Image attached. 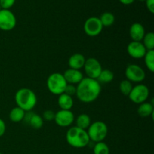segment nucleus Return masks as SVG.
<instances>
[{
  "label": "nucleus",
  "instance_id": "nucleus-23",
  "mask_svg": "<svg viewBox=\"0 0 154 154\" xmlns=\"http://www.w3.org/2000/svg\"><path fill=\"white\" fill-rule=\"evenodd\" d=\"M99 20H100L103 27H108L114 24V21H115V17H114V15L111 12H105L101 15Z\"/></svg>",
  "mask_w": 154,
  "mask_h": 154
},
{
  "label": "nucleus",
  "instance_id": "nucleus-13",
  "mask_svg": "<svg viewBox=\"0 0 154 154\" xmlns=\"http://www.w3.org/2000/svg\"><path fill=\"white\" fill-rule=\"evenodd\" d=\"M23 121L35 129H41L44 125V120L42 117L32 111L26 112Z\"/></svg>",
  "mask_w": 154,
  "mask_h": 154
},
{
  "label": "nucleus",
  "instance_id": "nucleus-12",
  "mask_svg": "<svg viewBox=\"0 0 154 154\" xmlns=\"http://www.w3.org/2000/svg\"><path fill=\"white\" fill-rule=\"evenodd\" d=\"M127 53L134 59L144 58L147 50L141 42H131L127 46Z\"/></svg>",
  "mask_w": 154,
  "mask_h": 154
},
{
  "label": "nucleus",
  "instance_id": "nucleus-27",
  "mask_svg": "<svg viewBox=\"0 0 154 154\" xmlns=\"http://www.w3.org/2000/svg\"><path fill=\"white\" fill-rule=\"evenodd\" d=\"M42 119L43 120H45V121H52V120H54V117H55V112H54L51 110H47V111H44L43 116H42Z\"/></svg>",
  "mask_w": 154,
  "mask_h": 154
},
{
  "label": "nucleus",
  "instance_id": "nucleus-16",
  "mask_svg": "<svg viewBox=\"0 0 154 154\" xmlns=\"http://www.w3.org/2000/svg\"><path fill=\"white\" fill-rule=\"evenodd\" d=\"M85 61L86 58L84 57V56L81 54H79V53H77V54H72L69 57L68 64H69V69L80 70L81 69L84 68Z\"/></svg>",
  "mask_w": 154,
  "mask_h": 154
},
{
  "label": "nucleus",
  "instance_id": "nucleus-19",
  "mask_svg": "<svg viewBox=\"0 0 154 154\" xmlns=\"http://www.w3.org/2000/svg\"><path fill=\"white\" fill-rule=\"evenodd\" d=\"M26 111L17 106L11 110L10 113H9V118H10L11 121L14 122V123H19V122L23 120Z\"/></svg>",
  "mask_w": 154,
  "mask_h": 154
},
{
  "label": "nucleus",
  "instance_id": "nucleus-21",
  "mask_svg": "<svg viewBox=\"0 0 154 154\" xmlns=\"http://www.w3.org/2000/svg\"><path fill=\"white\" fill-rule=\"evenodd\" d=\"M114 73L109 69H102L97 80L101 84H108L114 80Z\"/></svg>",
  "mask_w": 154,
  "mask_h": 154
},
{
  "label": "nucleus",
  "instance_id": "nucleus-24",
  "mask_svg": "<svg viewBox=\"0 0 154 154\" xmlns=\"http://www.w3.org/2000/svg\"><path fill=\"white\" fill-rule=\"evenodd\" d=\"M144 63L146 67L150 72H154V50L153 51H147L144 57Z\"/></svg>",
  "mask_w": 154,
  "mask_h": 154
},
{
  "label": "nucleus",
  "instance_id": "nucleus-2",
  "mask_svg": "<svg viewBox=\"0 0 154 154\" xmlns=\"http://www.w3.org/2000/svg\"><path fill=\"white\" fill-rule=\"evenodd\" d=\"M66 141L74 148H84L89 145L90 142L87 130L72 126L66 132Z\"/></svg>",
  "mask_w": 154,
  "mask_h": 154
},
{
  "label": "nucleus",
  "instance_id": "nucleus-15",
  "mask_svg": "<svg viewBox=\"0 0 154 154\" xmlns=\"http://www.w3.org/2000/svg\"><path fill=\"white\" fill-rule=\"evenodd\" d=\"M145 35V29L142 24L134 23L129 28V35L132 42H141Z\"/></svg>",
  "mask_w": 154,
  "mask_h": 154
},
{
  "label": "nucleus",
  "instance_id": "nucleus-35",
  "mask_svg": "<svg viewBox=\"0 0 154 154\" xmlns=\"http://www.w3.org/2000/svg\"><path fill=\"white\" fill-rule=\"evenodd\" d=\"M0 154H2V153H0Z\"/></svg>",
  "mask_w": 154,
  "mask_h": 154
},
{
  "label": "nucleus",
  "instance_id": "nucleus-31",
  "mask_svg": "<svg viewBox=\"0 0 154 154\" xmlns=\"http://www.w3.org/2000/svg\"><path fill=\"white\" fill-rule=\"evenodd\" d=\"M6 130V126H5V123L4 122V120L0 118V138L2 136H3Z\"/></svg>",
  "mask_w": 154,
  "mask_h": 154
},
{
  "label": "nucleus",
  "instance_id": "nucleus-20",
  "mask_svg": "<svg viewBox=\"0 0 154 154\" xmlns=\"http://www.w3.org/2000/svg\"><path fill=\"white\" fill-rule=\"evenodd\" d=\"M91 124V120L90 117L86 114H81L77 117L76 119V126L86 130L89 128Z\"/></svg>",
  "mask_w": 154,
  "mask_h": 154
},
{
  "label": "nucleus",
  "instance_id": "nucleus-1",
  "mask_svg": "<svg viewBox=\"0 0 154 154\" xmlns=\"http://www.w3.org/2000/svg\"><path fill=\"white\" fill-rule=\"evenodd\" d=\"M76 95L78 99L84 103H91L98 99L101 93V84L96 79L88 77L84 78L77 84Z\"/></svg>",
  "mask_w": 154,
  "mask_h": 154
},
{
  "label": "nucleus",
  "instance_id": "nucleus-18",
  "mask_svg": "<svg viewBox=\"0 0 154 154\" xmlns=\"http://www.w3.org/2000/svg\"><path fill=\"white\" fill-rule=\"evenodd\" d=\"M154 113L153 105L150 102H143L140 104L138 108V114L142 117H147L153 116Z\"/></svg>",
  "mask_w": 154,
  "mask_h": 154
},
{
  "label": "nucleus",
  "instance_id": "nucleus-33",
  "mask_svg": "<svg viewBox=\"0 0 154 154\" xmlns=\"http://www.w3.org/2000/svg\"><path fill=\"white\" fill-rule=\"evenodd\" d=\"M139 1H146V0H139Z\"/></svg>",
  "mask_w": 154,
  "mask_h": 154
},
{
  "label": "nucleus",
  "instance_id": "nucleus-22",
  "mask_svg": "<svg viewBox=\"0 0 154 154\" xmlns=\"http://www.w3.org/2000/svg\"><path fill=\"white\" fill-rule=\"evenodd\" d=\"M144 46L145 47L147 51H153L154 50V33L147 32L145 33L142 41H141Z\"/></svg>",
  "mask_w": 154,
  "mask_h": 154
},
{
  "label": "nucleus",
  "instance_id": "nucleus-17",
  "mask_svg": "<svg viewBox=\"0 0 154 154\" xmlns=\"http://www.w3.org/2000/svg\"><path fill=\"white\" fill-rule=\"evenodd\" d=\"M58 105L61 110H71L74 105V100L72 96L62 93L58 97Z\"/></svg>",
  "mask_w": 154,
  "mask_h": 154
},
{
  "label": "nucleus",
  "instance_id": "nucleus-28",
  "mask_svg": "<svg viewBox=\"0 0 154 154\" xmlns=\"http://www.w3.org/2000/svg\"><path fill=\"white\" fill-rule=\"evenodd\" d=\"M76 87H75V85H74V84H68L67 85H66V89H65V91H64V93H66V94L69 95V96H75L76 95Z\"/></svg>",
  "mask_w": 154,
  "mask_h": 154
},
{
  "label": "nucleus",
  "instance_id": "nucleus-25",
  "mask_svg": "<svg viewBox=\"0 0 154 154\" xmlns=\"http://www.w3.org/2000/svg\"><path fill=\"white\" fill-rule=\"evenodd\" d=\"M93 153L94 154H110V149L108 144L104 141L95 143L93 147Z\"/></svg>",
  "mask_w": 154,
  "mask_h": 154
},
{
  "label": "nucleus",
  "instance_id": "nucleus-8",
  "mask_svg": "<svg viewBox=\"0 0 154 154\" xmlns=\"http://www.w3.org/2000/svg\"><path fill=\"white\" fill-rule=\"evenodd\" d=\"M16 17L9 9L0 10V29L11 31L16 26Z\"/></svg>",
  "mask_w": 154,
  "mask_h": 154
},
{
  "label": "nucleus",
  "instance_id": "nucleus-30",
  "mask_svg": "<svg viewBox=\"0 0 154 154\" xmlns=\"http://www.w3.org/2000/svg\"><path fill=\"white\" fill-rule=\"evenodd\" d=\"M146 5L147 9L151 12L154 13V0H146Z\"/></svg>",
  "mask_w": 154,
  "mask_h": 154
},
{
  "label": "nucleus",
  "instance_id": "nucleus-14",
  "mask_svg": "<svg viewBox=\"0 0 154 154\" xmlns=\"http://www.w3.org/2000/svg\"><path fill=\"white\" fill-rule=\"evenodd\" d=\"M66 79L67 84H78L84 78L82 72L80 70H76L73 69H69L63 74Z\"/></svg>",
  "mask_w": 154,
  "mask_h": 154
},
{
  "label": "nucleus",
  "instance_id": "nucleus-4",
  "mask_svg": "<svg viewBox=\"0 0 154 154\" xmlns=\"http://www.w3.org/2000/svg\"><path fill=\"white\" fill-rule=\"evenodd\" d=\"M66 79L63 74L54 72L47 79V87L52 94L60 96L64 93L67 85Z\"/></svg>",
  "mask_w": 154,
  "mask_h": 154
},
{
  "label": "nucleus",
  "instance_id": "nucleus-7",
  "mask_svg": "<svg viewBox=\"0 0 154 154\" xmlns=\"http://www.w3.org/2000/svg\"><path fill=\"white\" fill-rule=\"evenodd\" d=\"M126 80L130 82L141 83L145 79L146 74L144 69L136 64H129L125 72Z\"/></svg>",
  "mask_w": 154,
  "mask_h": 154
},
{
  "label": "nucleus",
  "instance_id": "nucleus-6",
  "mask_svg": "<svg viewBox=\"0 0 154 154\" xmlns=\"http://www.w3.org/2000/svg\"><path fill=\"white\" fill-rule=\"evenodd\" d=\"M149 95H150V90L148 87L144 84H140L132 87V91L128 96L133 103L140 105L143 102H147Z\"/></svg>",
  "mask_w": 154,
  "mask_h": 154
},
{
  "label": "nucleus",
  "instance_id": "nucleus-11",
  "mask_svg": "<svg viewBox=\"0 0 154 154\" xmlns=\"http://www.w3.org/2000/svg\"><path fill=\"white\" fill-rule=\"evenodd\" d=\"M75 115L71 110H61L55 113L54 121L60 127H69L73 123Z\"/></svg>",
  "mask_w": 154,
  "mask_h": 154
},
{
  "label": "nucleus",
  "instance_id": "nucleus-32",
  "mask_svg": "<svg viewBox=\"0 0 154 154\" xmlns=\"http://www.w3.org/2000/svg\"><path fill=\"white\" fill-rule=\"evenodd\" d=\"M135 0H120V2L123 5H130L132 4Z\"/></svg>",
  "mask_w": 154,
  "mask_h": 154
},
{
  "label": "nucleus",
  "instance_id": "nucleus-5",
  "mask_svg": "<svg viewBox=\"0 0 154 154\" xmlns=\"http://www.w3.org/2000/svg\"><path fill=\"white\" fill-rule=\"evenodd\" d=\"M87 129V132L90 141L94 143L103 141L108 135V126L102 121H96L91 123Z\"/></svg>",
  "mask_w": 154,
  "mask_h": 154
},
{
  "label": "nucleus",
  "instance_id": "nucleus-10",
  "mask_svg": "<svg viewBox=\"0 0 154 154\" xmlns=\"http://www.w3.org/2000/svg\"><path fill=\"white\" fill-rule=\"evenodd\" d=\"M84 69L88 78L97 79L102 72V68L99 60L93 57H90V58L86 59Z\"/></svg>",
  "mask_w": 154,
  "mask_h": 154
},
{
  "label": "nucleus",
  "instance_id": "nucleus-34",
  "mask_svg": "<svg viewBox=\"0 0 154 154\" xmlns=\"http://www.w3.org/2000/svg\"><path fill=\"white\" fill-rule=\"evenodd\" d=\"M0 10H2V8H1V6H0Z\"/></svg>",
  "mask_w": 154,
  "mask_h": 154
},
{
  "label": "nucleus",
  "instance_id": "nucleus-9",
  "mask_svg": "<svg viewBox=\"0 0 154 154\" xmlns=\"http://www.w3.org/2000/svg\"><path fill=\"white\" fill-rule=\"evenodd\" d=\"M84 29L86 34L90 37H96L102 32L103 26L101 23L99 17H91L85 21Z\"/></svg>",
  "mask_w": 154,
  "mask_h": 154
},
{
  "label": "nucleus",
  "instance_id": "nucleus-26",
  "mask_svg": "<svg viewBox=\"0 0 154 154\" xmlns=\"http://www.w3.org/2000/svg\"><path fill=\"white\" fill-rule=\"evenodd\" d=\"M132 82L128 80H123L120 83V90L124 96H129L132 89Z\"/></svg>",
  "mask_w": 154,
  "mask_h": 154
},
{
  "label": "nucleus",
  "instance_id": "nucleus-29",
  "mask_svg": "<svg viewBox=\"0 0 154 154\" xmlns=\"http://www.w3.org/2000/svg\"><path fill=\"white\" fill-rule=\"evenodd\" d=\"M16 0H0V6L2 9H9L14 5Z\"/></svg>",
  "mask_w": 154,
  "mask_h": 154
},
{
  "label": "nucleus",
  "instance_id": "nucleus-3",
  "mask_svg": "<svg viewBox=\"0 0 154 154\" xmlns=\"http://www.w3.org/2000/svg\"><path fill=\"white\" fill-rule=\"evenodd\" d=\"M14 99L17 107L26 112L32 111L37 104L35 93L29 88L19 89L15 93Z\"/></svg>",
  "mask_w": 154,
  "mask_h": 154
}]
</instances>
